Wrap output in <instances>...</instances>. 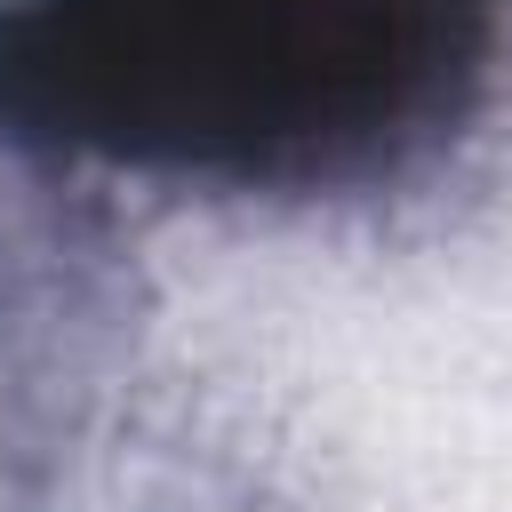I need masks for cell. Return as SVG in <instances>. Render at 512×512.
<instances>
[{"instance_id": "6da1fadb", "label": "cell", "mask_w": 512, "mask_h": 512, "mask_svg": "<svg viewBox=\"0 0 512 512\" xmlns=\"http://www.w3.org/2000/svg\"><path fill=\"white\" fill-rule=\"evenodd\" d=\"M488 0H0V128L48 152L296 184L456 120Z\"/></svg>"}]
</instances>
